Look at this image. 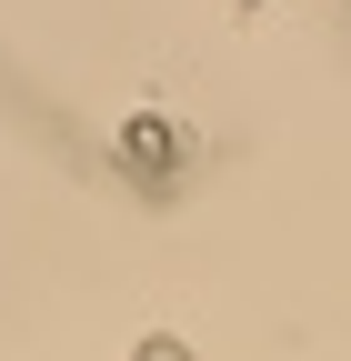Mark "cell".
<instances>
[{
    "label": "cell",
    "instance_id": "1",
    "mask_svg": "<svg viewBox=\"0 0 351 361\" xmlns=\"http://www.w3.org/2000/svg\"><path fill=\"white\" fill-rule=\"evenodd\" d=\"M141 361H181V351H171V341H151V351H141Z\"/></svg>",
    "mask_w": 351,
    "mask_h": 361
}]
</instances>
